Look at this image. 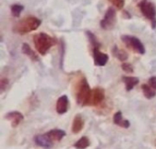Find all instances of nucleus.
Wrapping results in <instances>:
<instances>
[{
    "instance_id": "aec40b11",
    "label": "nucleus",
    "mask_w": 156,
    "mask_h": 149,
    "mask_svg": "<svg viewBox=\"0 0 156 149\" xmlns=\"http://www.w3.org/2000/svg\"><path fill=\"white\" fill-rule=\"evenodd\" d=\"M23 9H24L23 5H17V4L13 5L11 6V13H12V15L14 16L18 17L20 15V14H21V12L23 11Z\"/></svg>"
},
{
    "instance_id": "2eb2a0df",
    "label": "nucleus",
    "mask_w": 156,
    "mask_h": 149,
    "mask_svg": "<svg viewBox=\"0 0 156 149\" xmlns=\"http://www.w3.org/2000/svg\"><path fill=\"white\" fill-rule=\"evenodd\" d=\"M122 80L125 84L127 91H131L132 89H133L135 86L139 84V78L135 76H123Z\"/></svg>"
},
{
    "instance_id": "4468645a",
    "label": "nucleus",
    "mask_w": 156,
    "mask_h": 149,
    "mask_svg": "<svg viewBox=\"0 0 156 149\" xmlns=\"http://www.w3.org/2000/svg\"><path fill=\"white\" fill-rule=\"evenodd\" d=\"M47 135L53 142H59L66 136V132L61 129H52L47 132Z\"/></svg>"
},
{
    "instance_id": "f257e3e1",
    "label": "nucleus",
    "mask_w": 156,
    "mask_h": 149,
    "mask_svg": "<svg viewBox=\"0 0 156 149\" xmlns=\"http://www.w3.org/2000/svg\"><path fill=\"white\" fill-rule=\"evenodd\" d=\"M56 43V39L46 33H38L34 36V44L37 51L40 55H46L47 52Z\"/></svg>"
},
{
    "instance_id": "1a4fd4ad",
    "label": "nucleus",
    "mask_w": 156,
    "mask_h": 149,
    "mask_svg": "<svg viewBox=\"0 0 156 149\" xmlns=\"http://www.w3.org/2000/svg\"><path fill=\"white\" fill-rule=\"evenodd\" d=\"M93 57H94V63L98 66H103L107 64L109 56L108 55L102 53L100 51L99 47H94L93 49Z\"/></svg>"
},
{
    "instance_id": "39448f33",
    "label": "nucleus",
    "mask_w": 156,
    "mask_h": 149,
    "mask_svg": "<svg viewBox=\"0 0 156 149\" xmlns=\"http://www.w3.org/2000/svg\"><path fill=\"white\" fill-rule=\"evenodd\" d=\"M122 42H124L127 45L128 47L133 49L135 52L142 54V55H144L145 53L144 46L137 37L133 36H122Z\"/></svg>"
},
{
    "instance_id": "f3484780",
    "label": "nucleus",
    "mask_w": 156,
    "mask_h": 149,
    "mask_svg": "<svg viewBox=\"0 0 156 149\" xmlns=\"http://www.w3.org/2000/svg\"><path fill=\"white\" fill-rule=\"evenodd\" d=\"M90 146V141L87 137H80L75 144L74 147L76 149H86Z\"/></svg>"
},
{
    "instance_id": "f03ea898",
    "label": "nucleus",
    "mask_w": 156,
    "mask_h": 149,
    "mask_svg": "<svg viewBox=\"0 0 156 149\" xmlns=\"http://www.w3.org/2000/svg\"><path fill=\"white\" fill-rule=\"evenodd\" d=\"M41 24L40 19L35 16H27L19 22L14 26V31L18 34H27L31 31H34L39 27Z\"/></svg>"
},
{
    "instance_id": "dca6fc26",
    "label": "nucleus",
    "mask_w": 156,
    "mask_h": 149,
    "mask_svg": "<svg viewBox=\"0 0 156 149\" xmlns=\"http://www.w3.org/2000/svg\"><path fill=\"white\" fill-rule=\"evenodd\" d=\"M22 52L27 55L29 58H31L33 61H37L38 60V56H37V54L31 49V47L27 45V44H23L22 46Z\"/></svg>"
},
{
    "instance_id": "412c9836",
    "label": "nucleus",
    "mask_w": 156,
    "mask_h": 149,
    "mask_svg": "<svg viewBox=\"0 0 156 149\" xmlns=\"http://www.w3.org/2000/svg\"><path fill=\"white\" fill-rule=\"evenodd\" d=\"M87 35L89 36V39L91 43V45L93 46V47H100V44L96 39V36L91 33V32H87Z\"/></svg>"
},
{
    "instance_id": "ddd939ff",
    "label": "nucleus",
    "mask_w": 156,
    "mask_h": 149,
    "mask_svg": "<svg viewBox=\"0 0 156 149\" xmlns=\"http://www.w3.org/2000/svg\"><path fill=\"white\" fill-rule=\"evenodd\" d=\"M113 122L115 125L121 127H123V128H129L130 126H131V123L129 120L127 119H123V117H122V113L121 111L117 112L114 114L113 116Z\"/></svg>"
},
{
    "instance_id": "a211bd4d",
    "label": "nucleus",
    "mask_w": 156,
    "mask_h": 149,
    "mask_svg": "<svg viewBox=\"0 0 156 149\" xmlns=\"http://www.w3.org/2000/svg\"><path fill=\"white\" fill-rule=\"evenodd\" d=\"M142 89H143V92H144V95L146 98L148 99H152L154 98L156 96L155 89H154L151 86H148L146 84H144L142 86Z\"/></svg>"
},
{
    "instance_id": "9d476101",
    "label": "nucleus",
    "mask_w": 156,
    "mask_h": 149,
    "mask_svg": "<svg viewBox=\"0 0 156 149\" xmlns=\"http://www.w3.org/2000/svg\"><path fill=\"white\" fill-rule=\"evenodd\" d=\"M69 101L68 97L67 96H61L58 99L57 104H56L57 113L59 114V115H63V114L67 113L68 109H69Z\"/></svg>"
},
{
    "instance_id": "5701e85b",
    "label": "nucleus",
    "mask_w": 156,
    "mask_h": 149,
    "mask_svg": "<svg viewBox=\"0 0 156 149\" xmlns=\"http://www.w3.org/2000/svg\"><path fill=\"white\" fill-rule=\"evenodd\" d=\"M122 70H124V71H125V72H127V73H133V66H132V65H130V64H128V63H124V64H122Z\"/></svg>"
},
{
    "instance_id": "f8f14e48",
    "label": "nucleus",
    "mask_w": 156,
    "mask_h": 149,
    "mask_svg": "<svg viewBox=\"0 0 156 149\" xmlns=\"http://www.w3.org/2000/svg\"><path fill=\"white\" fill-rule=\"evenodd\" d=\"M85 121L83 117L80 115H77L72 122V127H71V132L73 134H79L84 127Z\"/></svg>"
},
{
    "instance_id": "4be33fe9",
    "label": "nucleus",
    "mask_w": 156,
    "mask_h": 149,
    "mask_svg": "<svg viewBox=\"0 0 156 149\" xmlns=\"http://www.w3.org/2000/svg\"><path fill=\"white\" fill-rule=\"evenodd\" d=\"M110 1L117 9H122L125 4V0H110Z\"/></svg>"
},
{
    "instance_id": "b1692460",
    "label": "nucleus",
    "mask_w": 156,
    "mask_h": 149,
    "mask_svg": "<svg viewBox=\"0 0 156 149\" xmlns=\"http://www.w3.org/2000/svg\"><path fill=\"white\" fill-rule=\"evenodd\" d=\"M0 83H1V92H4V90L5 89V87H6L7 85H8V79L4 78V79L1 80Z\"/></svg>"
},
{
    "instance_id": "6ab92c4d",
    "label": "nucleus",
    "mask_w": 156,
    "mask_h": 149,
    "mask_svg": "<svg viewBox=\"0 0 156 149\" xmlns=\"http://www.w3.org/2000/svg\"><path fill=\"white\" fill-rule=\"evenodd\" d=\"M112 52H113V55H114L119 60H121V61H125V60L128 59V54H127L125 51L120 49V48L117 47V46H114V47H113Z\"/></svg>"
},
{
    "instance_id": "6e6552de",
    "label": "nucleus",
    "mask_w": 156,
    "mask_h": 149,
    "mask_svg": "<svg viewBox=\"0 0 156 149\" xmlns=\"http://www.w3.org/2000/svg\"><path fill=\"white\" fill-rule=\"evenodd\" d=\"M104 97H105V94L102 88H100V87L94 88L91 92L90 106H98L104 100Z\"/></svg>"
},
{
    "instance_id": "0eeeda50",
    "label": "nucleus",
    "mask_w": 156,
    "mask_h": 149,
    "mask_svg": "<svg viewBox=\"0 0 156 149\" xmlns=\"http://www.w3.org/2000/svg\"><path fill=\"white\" fill-rule=\"evenodd\" d=\"M34 142L38 147L46 149H50L53 147V145H54V142L49 138V137L47 135V133L43 134V135H37V136H35Z\"/></svg>"
},
{
    "instance_id": "7ed1b4c3",
    "label": "nucleus",
    "mask_w": 156,
    "mask_h": 149,
    "mask_svg": "<svg viewBox=\"0 0 156 149\" xmlns=\"http://www.w3.org/2000/svg\"><path fill=\"white\" fill-rule=\"evenodd\" d=\"M91 92H92V90L90 89V85L88 84L87 80L85 78H83L80 81L78 91H77V102H78V104L81 105V106H90Z\"/></svg>"
},
{
    "instance_id": "20e7f679",
    "label": "nucleus",
    "mask_w": 156,
    "mask_h": 149,
    "mask_svg": "<svg viewBox=\"0 0 156 149\" xmlns=\"http://www.w3.org/2000/svg\"><path fill=\"white\" fill-rule=\"evenodd\" d=\"M139 6L143 15L152 22L153 27H156V8L155 5L149 0H142Z\"/></svg>"
},
{
    "instance_id": "9b49d317",
    "label": "nucleus",
    "mask_w": 156,
    "mask_h": 149,
    "mask_svg": "<svg viewBox=\"0 0 156 149\" xmlns=\"http://www.w3.org/2000/svg\"><path fill=\"white\" fill-rule=\"evenodd\" d=\"M5 119L10 121L12 127H16L24 119L23 115L20 112L17 111H12L5 115Z\"/></svg>"
},
{
    "instance_id": "393cba45",
    "label": "nucleus",
    "mask_w": 156,
    "mask_h": 149,
    "mask_svg": "<svg viewBox=\"0 0 156 149\" xmlns=\"http://www.w3.org/2000/svg\"><path fill=\"white\" fill-rule=\"evenodd\" d=\"M149 84L150 86L156 90V76H152L150 79H149Z\"/></svg>"
},
{
    "instance_id": "423d86ee",
    "label": "nucleus",
    "mask_w": 156,
    "mask_h": 149,
    "mask_svg": "<svg viewBox=\"0 0 156 149\" xmlns=\"http://www.w3.org/2000/svg\"><path fill=\"white\" fill-rule=\"evenodd\" d=\"M115 21H116V11L114 8L110 7L106 11L104 18L101 21V26L105 30L112 29L115 24Z\"/></svg>"
}]
</instances>
